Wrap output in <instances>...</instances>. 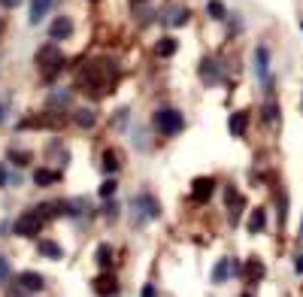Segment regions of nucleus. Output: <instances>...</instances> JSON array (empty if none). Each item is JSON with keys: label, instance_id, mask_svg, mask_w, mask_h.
Here are the masks:
<instances>
[{"label": "nucleus", "instance_id": "1", "mask_svg": "<svg viewBox=\"0 0 303 297\" xmlns=\"http://www.w3.org/2000/svg\"><path fill=\"white\" fill-rule=\"evenodd\" d=\"M36 64H39V70H42L46 79H55L61 73V67H64V58H61V52L55 46H42L36 52Z\"/></svg>", "mask_w": 303, "mask_h": 297}, {"label": "nucleus", "instance_id": "2", "mask_svg": "<svg viewBox=\"0 0 303 297\" xmlns=\"http://www.w3.org/2000/svg\"><path fill=\"white\" fill-rule=\"evenodd\" d=\"M182 124H185V118H182L179 109H170V106H167V109H158V112H155V128H158L161 134H167V137L179 134Z\"/></svg>", "mask_w": 303, "mask_h": 297}, {"label": "nucleus", "instance_id": "3", "mask_svg": "<svg viewBox=\"0 0 303 297\" xmlns=\"http://www.w3.org/2000/svg\"><path fill=\"white\" fill-rule=\"evenodd\" d=\"M79 88L82 91H88V94H103V88H106V82H103V73H100V67L97 64H85V70L79 73Z\"/></svg>", "mask_w": 303, "mask_h": 297}, {"label": "nucleus", "instance_id": "4", "mask_svg": "<svg viewBox=\"0 0 303 297\" xmlns=\"http://www.w3.org/2000/svg\"><path fill=\"white\" fill-rule=\"evenodd\" d=\"M131 206H134V222H152L161 213V206H158V200L152 194H137Z\"/></svg>", "mask_w": 303, "mask_h": 297}, {"label": "nucleus", "instance_id": "5", "mask_svg": "<svg viewBox=\"0 0 303 297\" xmlns=\"http://www.w3.org/2000/svg\"><path fill=\"white\" fill-rule=\"evenodd\" d=\"M12 231H15L18 237H36V234L42 231V219H39L36 213H24V216H18V222L12 225Z\"/></svg>", "mask_w": 303, "mask_h": 297}, {"label": "nucleus", "instance_id": "6", "mask_svg": "<svg viewBox=\"0 0 303 297\" xmlns=\"http://www.w3.org/2000/svg\"><path fill=\"white\" fill-rule=\"evenodd\" d=\"M252 70H255L258 79H267V76H270V52H267V46H258V49H255V55H252Z\"/></svg>", "mask_w": 303, "mask_h": 297}, {"label": "nucleus", "instance_id": "7", "mask_svg": "<svg viewBox=\"0 0 303 297\" xmlns=\"http://www.w3.org/2000/svg\"><path fill=\"white\" fill-rule=\"evenodd\" d=\"M212 191H215V182H212L209 176H200V179H194L191 197H194L197 203H203V200H209V197H212Z\"/></svg>", "mask_w": 303, "mask_h": 297}, {"label": "nucleus", "instance_id": "8", "mask_svg": "<svg viewBox=\"0 0 303 297\" xmlns=\"http://www.w3.org/2000/svg\"><path fill=\"white\" fill-rule=\"evenodd\" d=\"M70 33H73V21H70V18H64V15H61V18H55V21H52V27H49V36H52V39H67Z\"/></svg>", "mask_w": 303, "mask_h": 297}, {"label": "nucleus", "instance_id": "9", "mask_svg": "<svg viewBox=\"0 0 303 297\" xmlns=\"http://www.w3.org/2000/svg\"><path fill=\"white\" fill-rule=\"evenodd\" d=\"M42 285H46V282H42V276H39V273H33V270H27V273H21V276H18V288H21V291H42Z\"/></svg>", "mask_w": 303, "mask_h": 297}, {"label": "nucleus", "instance_id": "10", "mask_svg": "<svg viewBox=\"0 0 303 297\" xmlns=\"http://www.w3.org/2000/svg\"><path fill=\"white\" fill-rule=\"evenodd\" d=\"M52 3H55V0H30V24H39V21L49 15Z\"/></svg>", "mask_w": 303, "mask_h": 297}, {"label": "nucleus", "instance_id": "11", "mask_svg": "<svg viewBox=\"0 0 303 297\" xmlns=\"http://www.w3.org/2000/svg\"><path fill=\"white\" fill-rule=\"evenodd\" d=\"M231 270H234V264H231V258H219V264L212 267V282H215V285H222V282H228V276H231Z\"/></svg>", "mask_w": 303, "mask_h": 297}, {"label": "nucleus", "instance_id": "12", "mask_svg": "<svg viewBox=\"0 0 303 297\" xmlns=\"http://www.w3.org/2000/svg\"><path fill=\"white\" fill-rule=\"evenodd\" d=\"M200 79H203V82H209V85H215V82L222 79L219 64H215V61H203V64H200Z\"/></svg>", "mask_w": 303, "mask_h": 297}, {"label": "nucleus", "instance_id": "13", "mask_svg": "<svg viewBox=\"0 0 303 297\" xmlns=\"http://www.w3.org/2000/svg\"><path fill=\"white\" fill-rule=\"evenodd\" d=\"M36 249H39V255H46V258H52V261L64 258L61 246H58V243H52V240H39V243H36Z\"/></svg>", "mask_w": 303, "mask_h": 297}, {"label": "nucleus", "instance_id": "14", "mask_svg": "<svg viewBox=\"0 0 303 297\" xmlns=\"http://www.w3.org/2000/svg\"><path fill=\"white\" fill-rule=\"evenodd\" d=\"M246 124H249V115H246V112H234V115H231V134H234V137H243V134H246Z\"/></svg>", "mask_w": 303, "mask_h": 297}, {"label": "nucleus", "instance_id": "15", "mask_svg": "<svg viewBox=\"0 0 303 297\" xmlns=\"http://www.w3.org/2000/svg\"><path fill=\"white\" fill-rule=\"evenodd\" d=\"M58 179H61L58 170H46V167H39V170L33 173V182H36V185H52V182H58Z\"/></svg>", "mask_w": 303, "mask_h": 297}, {"label": "nucleus", "instance_id": "16", "mask_svg": "<svg viewBox=\"0 0 303 297\" xmlns=\"http://www.w3.org/2000/svg\"><path fill=\"white\" fill-rule=\"evenodd\" d=\"M155 52H158V58H170V55L176 52V39H173V36H161L158 46H155Z\"/></svg>", "mask_w": 303, "mask_h": 297}, {"label": "nucleus", "instance_id": "17", "mask_svg": "<svg viewBox=\"0 0 303 297\" xmlns=\"http://www.w3.org/2000/svg\"><path fill=\"white\" fill-rule=\"evenodd\" d=\"M94 291H97V294H115V279H112V276L94 279Z\"/></svg>", "mask_w": 303, "mask_h": 297}, {"label": "nucleus", "instance_id": "18", "mask_svg": "<svg viewBox=\"0 0 303 297\" xmlns=\"http://www.w3.org/2000/svg\"><path fill=\"white\" fill-rule=\"evenodd\" d=\"M264 222H267V219H264V209H255V213L249 216V231H252V234L264 231Z\"/></svg>", "mask_w": 303, "mask_h": 297}, {"label": "nucleus", "instance_id": "19", "mask_svg": "<svg viewBox=\"0 0 303 297\" xmlns=\"http://www.w3.org/2000/svg\"><path fill=\"white\" fill-rule=\"evenodd\" d=\"M94 121H97V115H94L91 109H79V112H76V124H79V128H91Z\"/></svg>", "mask_w": 303, "mask_h": 297}, {"label": "nucleus", "instance_id": "20", "mask_svg": "<svg viewBox=\"0 0 303 297\" xmlns=\"http://www.w3.org/2000/svg\"><path fill=\"white\" fill-rule=\"evenodd\" d=\"M97 264H100V267H109V264H112V249H109L106 243L97 246Z\"/></svg>", "mask_w": 303, "mask_h": 297}, {"label": "nucleus", "instance_id": "21", "mask_svg": "<svg viewBox=\"0 0 303 297\" xmlns=\"http://www.w3.org/2000/svg\"><path fill=\"white\" fill-rule=\"evenodd\" d=\"M264 118H267L270 124H273V121L279 118V106H276V100H273V97H270V100L264 103Z\"/></svg>", "mask_w": 303, "mask_h": 297}, {"label": "nucleus", "instance_id": "22", "mask_svg": "<svg viewBox=\"0 0 303 297\" xmlns=\"http://www.w3.org/2000/svg\"><path fill=\"white\" fill-rule=\"evenodd\" d=\"M103 170H106V173H115V170H118V155H115V152H103Z\"/></svg>", "mask_w": 303, "mask_h": 297}, {"label": "nucleus", "instance_id": "23", "mask_svg": "<svg viewBox=\"0 0 303 297\" xmlns=\"http://www.w3.org/2000/svg\"><path fill=\"white\" fill-rule=\"evenodd\" d=\"M206 12H209L212 18H225V3H222V0H209V3H206Z\"/></svg>", "mask_w": 303, "mask_h": 297}, {"label": "nucleus", "instance_id": "24", "mask_svg": "<svg viewBox=\"0 0 303 297\" xmlns=\"http://www.w3.org/2000/svg\"><path fill=\"white\" fill-rule=\"evenodd\" d=\"M188 21V9L185 6H176L173 12H170V24H185Z\"/></svg>", "mask_w": 303, "mask_h": 297}, {"label": "nucleus", "instance_id": "25", "mask_svg": "<svg viewBox=\"0 0 303 297\" xmlns=\"http://www.w3.org/2000/svg\"><path fill=\"white\" fill-rule=\"evenodd\" d=\"M70 97H73L70 91H55V94L49 97V106H58V103H61V106H67V103H70Z\"/></svg>", "mask_w": 303, "mask_h": 297}, {"label": "nucleus", "instance_id": "26", "mask_svg": "<svg viewBox=\"0 0 303 297\" xmlns=\"http://www.w3.org/2000/svg\"><path fill=\"white\" fill-rule=\"evenodd\" d=\"M249 276H252V279H261V276H264V264H261V261H249Z\"/></svg>", "mask_w": 303, "mask_h": 297}, {"label": "nucleus", "instance_id": "27", "mask_svg": "<svg viewBox=\"0 0 303 297\" xmlns=\"http://www.w3.org/2000/svg\"><path fill=\"white\" fill-rule=\"evenodd\" d=\"M9 158L15 161V167H24V164L30 161V155H27V152H9Z\"/></svg>", "mask_w": 303, "mask_h": 297}, {"label": "nucleus", "instance_id": "28", "mask_svg": "<svg viewBox=\"0 0 303 297\" xmlns=\"http://www.w3.org/2000/svg\"><path fill=\"white\" fill-rule=\"evenodd\" d=\"M115 188H118V185H115L112 179H106V182L100 185V197H112V194H115Z\"/></svg>", "mask_w": 303, "mask_h": 297}, {"label": "nucleus", "instance_id": "29", "mask_svg": "<svg viewBox=\"0 0 303 297\" xmlns=\"http://www.w3.org/2000/svg\"><path fill=\"white\" fill-rule=\"evenodd\" d=\"M9 276H12V267H9V261L0 255V282H6Z\"/></svg>", "mask_w": 303, "mask_h": 297}, {"label": "nucleus", "instance_id": "30", "mask_svg": "<svg viewBox=\"0 0 303 297\" xmlns=\"http://www.w3.org/2000/svg\"><path fill=\"white\" fill-rule=\"evenodd\" d=\"M103 213H106V219H109V222H115V219H118V203H112V200H109Z\"/></svg>", "mask_w": 303, "mask_h": 297}, {"label": "nucleus", "instance_id": "31", "mask_svg": "<svg viewBox=\"0 0 303 297\" xmlns=\"http://www.w3.org/2000/svg\"><path fill=\"white\" fill-rule=\"evenodd\" d=\"M3 185H9V176H6V167L0 164V188H3Z\"/></svg>", "mask_w": 303, "mask_h": 297}, {"label": "nucleus", "instance_id": "32", "mask_svg": "<svg viewBox=\"0 0 303 297\" xmlns=\"http://www.w3.org/2000/svg\"><path fill=\"white\" fill-rule=\"evenodd\" d=\"M0 3H3V6H6V9H15V6H18V3H21V0H0Z\"/></svg>", "mask_w": 303, "mask_h": 297}, {"label": "nucleus", "instance_id": "33", "mask_svg": "<svg viewBox=\"0 0 303 297\" xmlns=\"http://www.w3.org/2000/svg\"><path fill=\"white\" fill-rule=\"evenodd\" d=\"M294 270L303 276V255H297V261H294Z\"/></svg>", "mask_w": 303, "mask_h": 297}, {"label": "nucleus", "instance_id": "34", "mask_svg": "<svg viewBox=\"0 0 303 297\" xmlns=\"http://www.w3.org/2000/svg\"><path fill=\"white\" fill-rule=\"evenodd\" d=\"M143 297H155V285H146V288H143Z\"/></svg>", "mask_w": 303, "mask_h": 297}, {"label": "nucleus", "instance_id": "35", "mask_svg": "<svg viewBox=\"0 0 303 297\" xmlns=\"http://www.w3.org/2000/svg\"><path fill=\"white\" fill-rule=\"evenodd\" d=\"M300 243H303V225H300Z\"/></svg>", "mask_w": 303, "mask_h": 297}, {"label": "nucleus", "instance_id": "36", "mask_svg": "<svg viewBox=\"0 0 303 297\" xmlns=\"http://www.w3.org/2000/svg\"><path fill=\"white\" fill-rule=\"evenodd\" d=\"M0 121H3V109H0Z\"/></svg>", "mask_w": 303, "mask_h": 297}, {"label": "nucleus", "instance_id": "37", "mask_svg": "<svg viewBox=\"0 0 303 297\" xmlns=\"http://www.w3.org/2000/svg\"><path fill=\"white\" fill-rule=\"evenodd\" d=\"M243 297H252V294H243Z\"/></svg>", "mask_w": 303, "mask_h": 297}, {"label": "nucleus", "instance_id": "38", "mask_svg": "<svg viewBox=\"0 0 303 297\" xmlns=\"http://www.w3.org/2000/svg\"><path fill=\"white\" fill-rule=\"evenodd\" d=\"M300 30H303V21H300Z\"/></svg>", "mask_w": 303, "mask_h": 297}]
</instances>
